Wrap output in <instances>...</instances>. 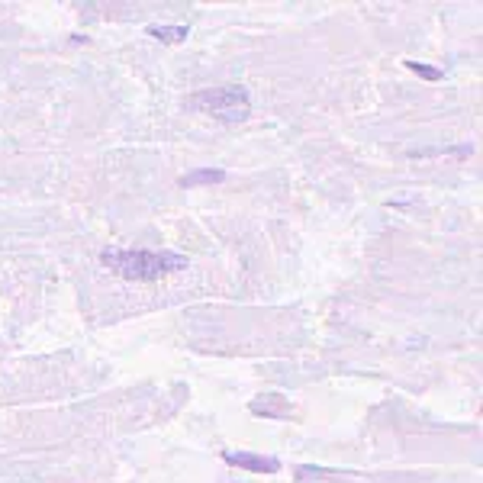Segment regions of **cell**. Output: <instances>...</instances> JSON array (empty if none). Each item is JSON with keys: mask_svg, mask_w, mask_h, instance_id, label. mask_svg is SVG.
Wrapping results in <instances>:
<instances>
[{"mask_svg": "<svg viewBox=\"0 0 483 483\" xmlns=\"http://www.w3.org/2000/svg\"><path fill=\"white\" fill-rule=\"evenodd\" d=\"M222 460L232 464V468L255 470V474H277L280 470L277 458H261V454H251V451H222Z\"/></svg>", "mask_w": 483, "mask_h": 483, "instance_id": "3957f363", "label": "cell"}, {"mask_svg": "<svg viewBox=\"0 0 483 483\" xmlns=\"http://www.w3.org/2000/svg\"><path fill=\"white\" fill-rule=\"evenodd\" d=\"M226 181V171L222 168H203V171H190L181 177V187H196V184H219Z\"/></svg>", "mask_w": 483, "mask_h": 483, "instance_id": "277c9868", "label": "cell"}, {"mask_svg": "<svg viewBox=\"0 0 483 483\" xmlns=\"http://www.w3.org/2000/svg\"><path fill=\"white\" fill-rule=\"evenodd\" d=\"M149 32L151 39H158V42H184L187 39V26H149Z\"/></svg>", "mask_w": 483, "mask_h": 483, "instance_id": "5b68a950", "label": "cell"}, {"mask_svg": "<svg viewBox=\"0 0 483 483\" xmlns=\"http://www.w3.org/2000/svg\"><path fill=\"white\" fill-rule=\"evenodd\" d=\"M409 71H415L419 77H425V81H441L445 77V71L441 68H432V65H422V61H403Z\"/></svg>", "mask_w": 483, "mask_h": 483, "instance_id": "8992f818", "label": "cell"}, {"mask_svg": "<svg viewBox=\"0 0 483 483\" xmlns=\"http://www.w3.org/2000/svg\"><path fill=\"white\" fill-rule=\"evenodd\" d=\"M187 110H196L203 116H213L219 123H242L251 116V97L245 87H210V91H196L187 97Z\"/></svg>", "mask_w": 483, "mask_h": 483, "instance_id": "7a4b0ae2", "label": "cell"}, {"mask_svg": "<svg viewBox=\"0 0 483 483\" xmlns=\"http://www.w3.org/2000/svg\"><path fill=\"white\" fill-rule=\"evenodd\" d=\"M100 265L126 280H158L171 271L187 268V258L174 251H151V249H110L100 255Z\"/></svg>", "mask_w": 483, "mask_h": 483, "instance_id": "6da1fadb", "label": "cell"}]
</instances>
